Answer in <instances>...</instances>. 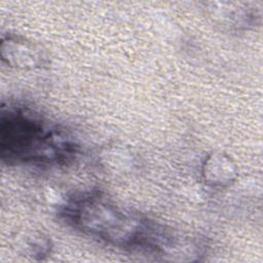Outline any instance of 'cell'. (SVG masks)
Masks as SVG:
<instances>
[{
    "mask_svg": "<svg viewBox=\"0 0 263 263\" xmlns=\"http://www.w3.org/2000/svg\"><path fill=\"white\" fill-rule=\"evenodd\" d=\"M1 57L8 65L17 68H34L41 64L42 54L32 43L9 36L2 40Z\"/></svg>",
    "mask_w": 263,
    "mask_h": 263,
    "instance_id": "3957f363",
    "label": "cell"
},
{
    "mask_svg": "<svg viewBox=\"0 0 263 263\" xmlns=\"http://www.w3.org/2000/svg\"><path fill=\"white\" fill-rule=\"evenodd\" d=\"M0 151L9 163L51 164L69 160L75 154L73 143L25 107L3 110L0 119Z\"/></svg>",
    "mask_w": 263,
    "mask_h": 263,
    "instance_id": "7a4b0ae2",
    "label": "cell"
},
{
    "mask_svg": "<svg viewBox=\"0 0 263 263\" xmlns=\"http://www.w3.org/2000/svg\"><path fill=\"white\" fill-rule=\"evenodd\" d=\"M235 174V165L229 157L223 154L213 153L203 164V178L214 186H221L231 182Z\"/></svg>",
    "mask_w": 263,
    "mask_h": 263,
    "instance_id": "277c9868",
    "label": "cell"
},
{
    "mask_svg": "<svg viewBox=\"0 0 263 263\" xmlns=\"http://www.w3.org/2000/svg\"><path fill=\"white\" fill-rule=\"evenodd\" d=\"M64 216L81 231L118 247L158 250L167 241L162 228L96 194L70 200Z\"/></svg>",
    "mask_w": 263,
    "mask_h": 263,
    "instance_id": "6da1fadb",
    "label": "cell"
}]
</instances>
